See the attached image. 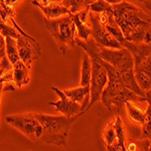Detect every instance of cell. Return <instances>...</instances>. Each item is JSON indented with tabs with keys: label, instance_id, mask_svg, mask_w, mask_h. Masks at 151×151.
<instances>
[{
	"label": "cell",
	"instance_id": "1",
	"mask_svg": "<svg viewBox=\"0 0 151 151\" xmlns=\"http://www.w3.org/2000/svg\"><path fill=\"white\" fill-rule=\"evenodd\" d=\"M113 16L127 41L151 44V18L135 5L122 1L112 5Z\"/></svg>",
	"mask_w": 151,
	"mask_h": 151
},
{
	"label": "cell",
	"instance_id": "2",
	"mask_svg": "<svg viewBox=\"0 0 151 151\" xmlns=\"http://www.w3.org/2000/svg\"><path fill=\"white\" fill-rule=\"evenodd\" d=\"M104 65L107 72L109 80L102 92L100 100H102L106 109L113 113L114 116L120 114L122 107L127 101L135 103L146 102L145 98L135 94L125 87L121 80L120 74L116 68L106 61H104Z\"/></svg>",
	"mask_w": 151,
	"mask_h": 151
},
{
	"label": "cell",
	"instance_id": "3",
	"mask_svg": "<svg viewBox=\"0 0 151 151\" xmlns=\"http://www.w3.org/2000/svg\"><path fill=\"white\" fill-rule=\"evenodd\" d=\"M76 44L82 47L91 59L92 73L90 82V101L85 110L86 113L95 105V103L101 99L102 92L107 84L109 78H107V72L104 65V60L99 57L98 53L99 45L95 42V40L88 39L84 41L76 37Z\"/></svg>",
	"mask_w": 151,
	"mask_h": 151
},
{
	"label": "cell",
	"instance_id": "4",
	"mask_svg": "<svg viewBox=\"0 0 151 151\" xmlns=\"http://www.w3.org/2000/svg\"><path fill=\"white\" fill-rule=\"evenodd\" d=\"M35 116L43 127L40 141L60 147L67 146L71 126L78 118V116L68 117L63 115L52 116L42 113L35 114Z\"/></svg>",
	"mask_w": 151,
	"mask_h": 151
},
{
	"label": "cell",
	"instance_id": "5",
	"mask_svg": "<svg viewBox=\"0 0 151 151\" xmlns=\"http://www.w3.org/2000/svg\"><path fill=\"white\" fill-rule=\"evenodd\" d=\"M47 29L55 39L59 50L66 55L68 49L76 45V26L70 15L57 19H45Z\"/></svg>",
	"mask_w": 151,
	"mask_h": 151
},
{
	"label": "cell",
	"instance_id": "6",
	"mask_svg": "<svg viewBox=\"0 0 151 151\" xmlns=\"http://www.w3.org/2000/svg\"><path fill=\"white\" fill-rule=\"evenodd\" d=\"M6 122L25 134L33 141L40 140L43 134V127L37 119L35 114L22 113L8 115L6 116Z\"/></svg>",
	"mask_w": 151,
	"mask_h": 151
},
{
	"label": "cell",
	"instance_id": "7",
	"mask_svg": "<svg viewBox=\"0 0 151 151\" xmlns=\"http://www.w3.org/2000/svg\"><path fill=\"white\" fill-rule=\"evenodd\" d=\"M98 53L99 57L116 68L120 74L134 71V58L128 49H112L99 46Z\"/></svg>",
	"mask_w": 151,
	"mask_h": 151
},
{
	"label": "cell",
	"instance_id": "8",
	"mask_svg": "<svg viewBox=\"0 0 151 151\" xmlns=\"http://www.w3.org/2000/svg\"><path fill=\"white\" fill-rule=\"evenodd\" d=\"M88 19L91 24V36L99 46L112 49L123 48V46L120 43L115 39L114 37L105 28V27L100 24L98 18V14L89 11Z\"/></svg>",
	"mask_w": 151,
	"mask_h": 151
},
{
	"label": "cell",
	"instance_id": "9",
	"mask_svg": "<svg viewBox=\"0 0 151 151\" xmlns=\"http://www.w3.org/2000/svg\"><path fill=\"white\" fill-rule=\"evenodd\" d=\"M17 44L20 60L30 68L32 62L37 59L41 55V46L34 37L29 38L21 34H19L17 39Z\"/></svg>",
	"mask_w": 151,
	"mask_h": 151
},
{
	"label": "cell",
	"instance_id": "10",
	"mask_svg": "<svg viewBox=\"0 0 151 151\" xmlns=\"http://www.w3.org/2000/svg\"><path fill=\"white\" fill-rule=\"evenodd\" d=\"M134 74L137 85L145 93L151 88V53L134 60Z\"/></svg>",
	"mask_w": 151,
	"mask_h": 151
},
{
	"label": "cell",
	"instance_id": "11",
	"mask_svg": "<svg viewBox=\"0 0 151 151\" xmlns=\"http://www.w3.org/2000/svg\"><path fill=\"white\" fill-rule=\"evenodd\" d=\"M52 90H54L57 95L59 96V99L58 101H51L48 104L55 106L57 111L61 112L63 116L71 117L78 116V117L81 116L82 113V105L75 102L71 99H69L68 96L64 94L62 90L56 87H52Z\"/></svg>",
	"mask_w": 151,
	"mask_h": 151
},
{
	"label": "cell",
	"instance_id": "12",
	"mask_svg": "<svg viewBox=\"0 0 151 151\" xmlns=\"http://www.w3.org/2000/svg\"><path fill=\"white\" fill-rule=\"evenodd\" d=\"M13 66V78L14 83L18 88L24 87L29 83V68L21 61H17Z\"/></svg>",
	"mask_w": 151,
	"mask_h": 151
},
{
	"label": "cell",
	"instance_id": "13",
	"mask_svg": "<svg viewBox=\"0 0 151 151\" xmlns=\"http://www.w3.org/2000/svg\"><path fill=\"white\" fill-rule=\"evenodd\" d=\"M44 13L47 19H57L64 15H70V10L64 6L62 3L51 2L47 6H38Z\"/></svg>",
	"mask_w": 151,
	"mask_h": 151
},
{
	"label": "cell",
	"instance_id": "14",
	"mask_svg": "<svg viewBox=\"0 0 151 151\" xmlns=\"http://www.w3.org/2000/svg\"><path fill=\"white\" fill-rule=\"evenodd\" d=\"M68 98L78 104H83L84 101L90 99V87H82L79 86L78 88H66L62 90Z\"/></svg>",
	"mask_w": 151,
	"mask_h": 151
},
{
	"label": "cell",
	"instance_id": "15",
	"mask_svg": "<svg viewBox=\"0 0 151 151\" xmlns=\"http://www.w3.org/2000/svg\"><path fill=\"white\" fill-rule=\"evenodd\" d=\"M125 105L127 106V113L128 119L135 124L142 125L145 120L146 111H144L141 107L136 105L135 102L127 101Z\"/></svg>",
	"mask_w": 151,
	"mask_h": 151
},
{
	"label": "cell",
	"instance_id": "16",
	"mask_svg": "<svg viewBox=\"0 0 151 151\" xmlns=\"http://www.w3.org/2000/svg\"><path fill=\"white\" fill-rule=\"evenodd\" d=\"M91 73H92L91 59H90V57L86 53L83 57V60H82L80 86H82V87H90Z\"/></svg>",
	"mask_w": 151,
	"mask_h": 151
},
{
	"label": "cell",
	"instance_id": "17",
	"mask_svg": "<svg viewBox=\"0 0 151 151\" xmlns=\"http://www.w3.org/2000/svg\"><path fill=\"white\" fill-rule=\"evenodd\" d=\"M6 55L11 65L16 64L17 61L20 60L18 49H17V39L6 37Z\"/></svg>",
	"mask_w": 151,
	"mask_h": 151
},
{
	"label": "cell",
	"instance_id": "18",
	"mask_svg": "<svg viewBox=\"0 0 151 151\" xmlns=\"http://www.w3.org/2000/svg\"><path fill=\"white\" fill-rule=\"evenodd\" d=\"M70 17L74 21L76 28H77L78 37V38L82 39L84 41L88 40L89 37L91 36V28L86 25V23H83L82 21H80L78 12L75 14H70Z\"/></svg>",
	"mask_w": 151,
	"mask_h": 151
},
{
	"label": "cell",
	"instance_id": "19",
	"mask_svg": "<svg viewBox=\"0 0 151 151\" xmlns=\"http://www.w3.org/2000/svg\"><path fill=\"white\" fill-rule=\"evenodd\" d=\"M103 139H104L106 147L111 146L116 142V133L114 120L109 122L107 125L105 127L104 130H103Z\"/></svg>",
	"mask_w": 151,
	"mask_h": 151
},
{
	"label": "cell",
	"instance_id": "20",
	"mask_svg": "<svg viewBox=\"0 0 151 151\" xmlns=\"http://www.w3.org/2000/svg\"><path fill=\"white\" fill-rule=\"evenodd\" d=\"M88 8L90 12H93L96 14L113 11L112 5L106 2L105 0H96L95 2L91 3L88 6Z\"/></svg>",
	"mask_w": 151,
	"mask_h": 151
},
{
	"label": "cell",
	"instance_id": "21",
	"mask_svg": "<svg viewBox=\"0 0 151 151\" xmlns=\"http://www.w3.org/2000/svg\"><path fill=\"white\" fill-rule=\"evenodd\" d=\"M142 126V136L140 138L147 139L151 142V106L148 105L146 110V116Z\"/></svg>",
	"mask_w": 151,
	"mask_h": 151
},
{
	"label": "cell",
	"instance_id": "22",
	"mask_svg": "<svg viewBox=\"0 0 151 151\" xmlns=\"http://www.w3.org/2000/svg\"><path fill=\"white\" fill-rule=\"evenodd\" d=\"M0 35L3 37H10L15 39H17L19 33L17 32V29L6 25V23H0Z\"/></svg>",
	"mask_w": 151,
	"mask_h": 151
},
{
	"label": "cell",
	"instance_id": "23",
	"mask_svg": "<svg viewBox=\"0 0 151 151\" xmlns=\"http://www.w3.org/2000/svg\"><path fill=\"white\" fill-rule=\"evenodd\" d=\"M76 3H77L78 5V7L79 9V11L81 9L85 8V7H87L88 6H89L92 2H91V0H75Z\"/></svg>",
	"mask_w": 151,
	"mask_h": 151
},
{
	"label": "cell",
	"instance_id": "24",
	"mask_svg": "<svg viewBox=\"0 0 151 151\" xmlns=\"http://www.w3.org/2000/svg\"><path fill=\"white\" fill-rule=\"evenodd\" d=\"M141 139V147H140L139 151H147L149 145L151 144V142L147 139H143V138H140Z\"/></svg>",
	"mask_w": 151,
	"mask_h": 151
},
{
	"label": "cell",
	"instance_id": "25",
	"mask_svg": "<svg viewBox=\"0 0 151 151\" xmlns=\"http://www.w3.org/2000/svg\"><path fill=\"white\" fill-rule=\"evenodd\" d=\"M20 0H4L5 2V5L7 6V7H12L14 5L17 4Z\"/></svg>",
	"mask_w": 151,
	"mask_h": 151
},
{
	"label": "cell",
	"instance_id": "26",
	"mask_svg": "<svg viewBox=\"0 0 151 151\" xmlns=\"http://www.w3.org/2000/svg\"><path fill=\"white\" fill-rule=\"evenodd\" d=\"M15 88L13 87V85L11 84V83H6V86H4V87H3V91L4 92H6V91H10V90H11V91H15Z\"/></svg>",
	"mask_w": 151,
	"mask_h": 151
},
{
	"label": "cell",
	"instance_id": "27",
	"mask_svg": "<svg viewBox=\"0 0 151 151\" xmlns=\"http://www.w3.org/2000/svg\"><path fill=\"white\" fill-rule=\"evenodd\" d=\"M145 99L146 101L148 103L149 106H151V88L146 92V96H145Z\"/></svg>",
	"mask_w": 151,
	"mask_h": 151
},
{
	"label": "cell",
	"instance_id": "28",
	"mask_svg": "<svg viewBox=\"0 0 151 151\" xmlns=\"http://www.w3.org/2000/svg\"><path fill=\"white\" fill-rule=\"evenodd\" d=\"M143 4H144V6L148 9V10H150L151 11V0H140Z\"/></svg>",
	"mask_w": 151,
	"mask_h": 151
},
{
	"label": "cell",
	"instance_id": "29",
	"mask_svg": "<svg viewBox=\"0 0 151 151\" xmlns=\"http://www.w3.org/2000/svg\"><path fill=\"white\" fill-rule=\"evenodd\" d=\"M106 2H107L110 5H116V4H119L121 3L123 0H105Z\"/></svg>",
	"mask_w": 151,
	"mask_h": 151
},
{
	"label": "cell",
	"instance_id": "30",
	"mask_svg": "<svg viewBox=\"0 0 151 151\" xmlns=\"http://www.w3.org/2000/svg\"><path fill=\"white\" fill-rule=\"evenodd\" d=\"M3 87H4L3 83H1V82H0V106H1V99H2V94L4 93V91H3Z\"/></svg>",
	"mask_w": 151,
	"mask_h": 151
},
{
	"label": "cell",
	"instance_id": "31",
	"mask_svg": "<svg viewBox=\"0 0 151 151\" xmlns=\"http://www.w3.org/2000/svg\"><path fill=\"white\" fill-rule=\"evenodd\" d=\"M147 151H151V144L149 145V147H148V149H147Z\"/></svg>",
	"mask_w": 151,
	"mask_h": 151
},
{
	"label": "cell",
	"instance_id": "32",
	"mask_svg": "<svg viewBox=\"0 0 151 151\" xmlns=\"http://www.w3.org/2000/svg\"><path fill=\"white\" fill-rule=\"evenodd\" d=\"M95 1H96V0H91V2H92V3H93V2H95Z\"/></svg>",
	"mask_w": 151,
	"mask_h": 151
},
{
	"label": "cell",
	"instance_id": "33",
	"mask_svg": "<svg viewBox=\"0 0 151 151\" xmlns=\"http://www.w3.org/2000/svg\"><path fill=\"white\" fill-rule=\"evenodd\" d=\"M139 1H140V0H139Z\"/></svg>",
	"mask_w": 151,
	"mask_h": 151
}]
</instances>
